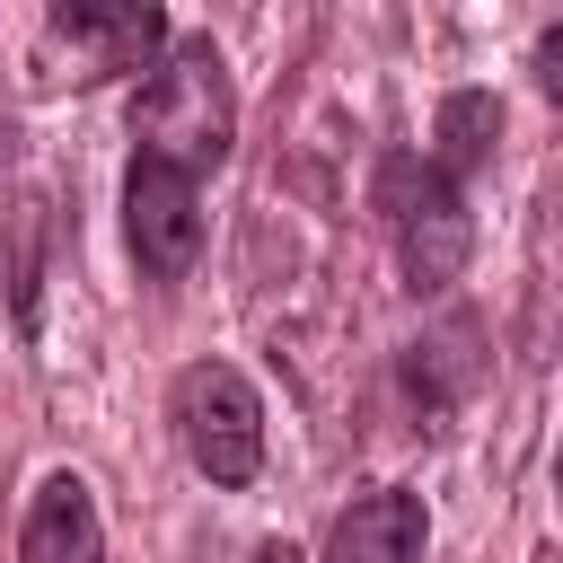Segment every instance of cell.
Listing matches in <instances>:
<instances>
[{"label": "cell", "mask_w": 563, "mask_h": 563, "mask_svg": "<svg viewBox=\"0 0 563 563\" xmlns=\"http://www.w3.org/2000/svg\"><path fill=\"white\" fill-rule=\"evenodd\" d=\"M255 563H299V545H282V537H273V545H255Z\"/></svg>", "instance_id": "9"}, {"label": "cell", "mask_w": 563, "mask_h": 563, "mask_svg": "<svg viewBox=\"0 0 563 563\" xmlns=\"http://www.w3.org/2000/svg\"><path fill=\"white\" fill-rule=\"evenodd\" d=\"M493 132H501L493 88H457V97H440V150H431V167H440L449 185H466V176L493 158Z\"/></svg>", "instance_id": "8"}, {"label": "cell", "mask_w": 563, "mask_h": 563, "mask_svg": "<svg viewBox=\"0 0 563 563\" xmlns=\"http://www.w3.org/2000/svg\"><path fill=\"white\" fill-rule=\"evenodd\" d=\"M132 141L141 158H167L185 176L220 167L238 141V97H229V62L211 35H185L150 62V79L132 88Z\"/></svg>", "instance_id": "1"}, {"label": "cell", "mask_w": 563, "mask_h": 563, "mask_svg": "<svg viewBox=\"0 0 563 563\" xmlns=\"http://www.w3.org/2000/svg\"><path fill=\"white\" fill-rule=\"evenodd\" d=\"M0 158H9V123H0Z\"/></svg>", "instance_id": "10"}, {"label": "cell", "mask_w": 563, "mask_h": 563, "mask_svg": "<svg viewBox=\"0 0 563 563\" xmlns=\"http://www.w3.org/2000/svg\"><path fill=\"white\" fill-rule=\"evenodd\" d=\"M378 220H387L396 264H405L413 290H449L457 282V264L475 246V220H466V194L431 158H413V150L378 158Z\"/></svg>", "instance_id": "3"}, {"label": "cell", "mask_w": 563, "mask_h": 563, "mask_svg": "<svg viewBox=\"0 0 563 563\" xmlns=\"http://www.w3.org/2000/svg\"><path fill=\"white\" fill-rule=\"evenodd\" d=\"M53 26H70L106 62H150L158 53V0H53Z\"/></svg>", "instance_id": "7"}, {"label": "cell", "mask_w": 563, "mask_h": 563, "mask_svg": "<svg viewBox=\"0 0 563 563\" xmlns=\"http://www.w3.org/2000/svg\"><path fill=\"white\" fill-rule=\"evenodd\" d=\"M422 545H431V510H422V493L378 484V493H361V501L334 519L325 563H422Z\"/></svg>", "instance_id": "5"}, {"label": "cell", "mask_w": 563, "mask_h": 563, "mask_svg": "<svg viewBox=\"0 0 563 563\" xmlns=\"http://www.w3.org/2000/svg\"><path fill=\"white\" fill-rule=\"evenodd\" d=\"M167 422H176V449L194 457V475H211L220 493L264 475V396L246 387L238 361H185L167 387Z\"/></svg>", "instance_id": "2"}, {"label": "cell", "mask_w": 563, "mask_h": 563, "mask_svg": "<svg viewBox=\"0 0 563 563\" xmlns=\"http://www.w3.org/2000/svg\"><path fill=\"white\" fill-rule=\"evenodd\" d=\"M123 229H132V264L150 282H185L194 255H202V194L185 167L167 158H141L132 150V176H123Z\"/></svg>", "instance_id": "4"}, {"label": "cell", "mask_w": 563, "mask_h": 563, "mask_svg": "<svg viewBox=\"0 0 563 563\" xmlns=\"http://www.w3.org/2000/svg\"><path fill=\"white\" fill-rule=\"evenodd\" d=\"M18 563H106V519H97V501H88V484H79L70 466L26 493Z\"/></svg>", "instance_id": "6"}]
</instances>
